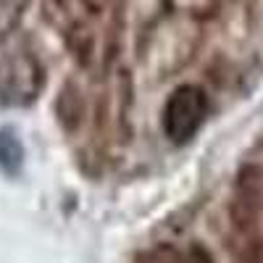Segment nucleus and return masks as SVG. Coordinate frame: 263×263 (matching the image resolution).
I'll use <instances>...</instances> for the list:
<instances>
[{
    "label": "nucleus",
    "instance_id": "f257e3e1",
    "mask_svg": "<svg viewBox=\"0 0 263 263\" xmlns=\"http://www.w3.org/2000/svg\"><path fill=\"white\" fill-rule=\"evenodd\" d=\"M205 119V95L192 84H184L174 92L163 108V129L174 142L190 140Z\"/></svg>",
    "mask_w": 263,
    "mask_h": 263
},
{
    "label": "nucleus",
    "instance_id": "f03ea898",
    "mask_svg": "<svg viewBox=\"0 0 263 263\" xmlns=\"http://www.w3.org/2000/svg\"><path fill=\"white\" fill-rule=\"evenodd\" d=\"M21 158H24V150H21L16 135L0 132V166H3L6 171H18Z\"/></svg>",
    "mask_w": 263,
    "mask_h": 263
}]
</instances>
